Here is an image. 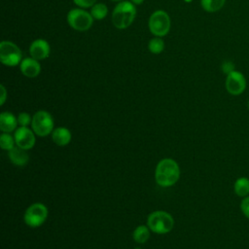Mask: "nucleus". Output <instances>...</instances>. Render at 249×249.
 I'll use <instances>...</instances> for the list:
<instances>
[{
  "label": "nucleus",
  "instance_id": "f257e3e1",
  "mask_svg": "<svg viewBox=\"0 0 249 249\" xmlns=\"http://www.w3.org/2000/svg\"><path fill=\"white\" fill-rule=\"evenodd\" d=\"M179 178L180 168L174 160L166 158L159 161L155 171V179L158 185L163 188L171 187L177 183Z\"/></svg>",
  "mask_w": 249,
  "mask_h": 249
},
{
  "label": "nucleus",
  "instance_id": "f03ea898",
  "mask_svg": "<svg viewBox=\"0 0 249 249\" xmlns=\"http://www.w3.org/2000/svg\"><path fill=\"white\" fill-rule=\"evenodd\" d=\"M136 17L135 5L130 1L119 2L112 12V22L118 29H125L132 24Z\"/></svg>",
  "mask_w": 249,
  "mask_h": 249
},
{
  "label": "nucleus",
  "instance_id": "7ed1b4c3",
  "mask_svg": "<svg viewBox=\"0 0 249 249\" xmlns=\"http://www.w3.org/2000/svg\"><path fill=\"white\" fill-rule=\"evenodd\" d=\"M147 225L152 231L159 234H164L173 229L174 220L168 212L158 210L152 212L148 216Z\"/></svg>",
  "mask_w": 249,
  "mask_h": 249
},
{
  "label": "nucleus",
  "instance_id": "20e7f679",
  "mask_svg": "<svg viewBox=\"0 0 249 249\" xmlns=\"http://www.w3.org/2000/svg\"><path fill=\"white\" fill-rule=\"evenodd\" d=\"M148 26L155 37H163L170 30V18L165 11L157 10L150 16Z\"/></svg>",
  "mask_w": 249,
  "mask_h": 249
},
{
  "label": "nucleus",
  "instance_id": "39448f33",
  "mask_svg": "<svg viewBox=\"0 0 249 249\" xmlns=\"http://www.w3.org/2000/svg\"><path fill=\"white\" fill-rule=\"evenodd\" d=\"M66 19L71 28L80 32L89 30L93 23V18L90 13L82 8L70 10L67 14Z\"/></svg>",
  "mask_w": 249,
  "mask_h": 249
},
{
  "label": "nucleus",
  "instance_id": "423d86ee",
  "mask_svg": "<svg viewBox=\"0 0 249 249\" xmlns=\"http://www.w3.org/2000/svg\"><path fill=\"white\" fill-rule=\"evenodd\" d=\"M22 59L21 51L14 42L4 40L0 43V60L2 64L13 67L20 64Z\"/></svg>",
  "mask_w": 249,
  "mask_h": 249
},
{
  "label": "nucleus",
  "instance_id": "0eeeda50",
  "mask_svg": "<svg viewBox=\"0 0 249 249\" xmlns=\"http://www.w3.org/2000/svg\"><path fill=\"white\" fill-rule=\"evenodd\" d=\"M31 126L34 133L38 136L44 137L49 135L53 130V120L52 115L45 110L37 111L32 117Z\"/></svg>",
  "mask_w": 249,
  "mask_h": 249
},
{
  "label": "nucleus",
  "instance_id": "6e6552de",
  "mask_svg": "<svg viewBox=\"0 0 249 249\" xmlns=\"http://www.w3.org/2000/svg\"><path fill=\"white\" fill-rule=\"evenodd\" d=\"M48 217V208L45 204L36 202L31 204L24 213L23 219L27 226L37 228L44 224Z\"/></svg>",
  "mask_w": 249,
  "mask_h": 249
},
{
  "label": "nucleus",
  "instance_id": "1a4fd4ad",
  "mask_svg": "<svg viewBox=\"0 0 249 249\" xmlns=\"http://www.w3.org/2000/svg\"><path fill=\"white\" fill-rule=\"evenodd\" d=\"M246 78L237 70H234L227 75L226 78V89L231 95H240L246 89Z\"/></svg>",
  "mask_w": 249,
  "mask_h": 249
},
{
  "label": "nucleus",
  "instance_id": "9d476101",
  "mask_svg": "<svg viewBox=\"0 0 249 249\" xmlns=\"http://www.w3.org/2000/svg\"><path fill=\"white\" fill-rule=\"evenodd\" d=\"M17 146L24 149L29 150L35 144V135L34 131L28 128L27 126H20L16 129L14 134Z\"/></svg>",
  "mask_w": 249,
  "mask_h": 249
},
{
  "label": "nucleus",
  "instance_id": "9b49d317",
  "mask_svg": "<svg viewBox=\"0 0 249 249\" xmlns=\"http://www.w3.org/2000/svg\"><path fill=\"white\" fill-rule=\"evenodd\" d=\"M51 47L45 39H36L29 46L30 56L37 59L43 60L50 55Z\"/></svg>",
  "mask_w": 249,
  "mask_h": 249
},
{
  "label": "nucleus",
  "instance_id": "f8f14e48",
  "mask_svg": "<svg viewBox=\"0 0 249 249\" xmlns=\"http://www.w3.org/2000/svg\"><path fill=\"white\" fill-rule=\"evenodd\" d=\"M19 69L23 76L27 78H35L41 72V65L39 63V60L30 56L25 57L21 60L19 64Z\"/></svg>",
  "mask_w": 249,
  "mask_h": 249
},
{
  "label": "nucleus",
  "instance_id": "ddd939ff",
  "mask_svg": "<svg viewBox=\"0 0 249 249\" xmlns=\"http://www.w3.org/2000/svg\"><path fill=\"white\" fill-rule=\"evenodd\" d=\"M8 152H9V158L15 165L24 166L28 162L29 157H28V154L26 153V150L18 146H15L13 149H11Z\"/></svg>",
  "mask_w": 249,
  "mask_h": 249
},
{
  "label": "nucleus",
  "instance_id": "4468645a",
  "mask_svg": "<svg viewBox=\"0 0 249 249\" xmlns=\"http://www.w3.org/2000/svg\"><path fill=\"white\" fill-rule=\"evenodd\" d=\"M18 118L11 112H2L0 115V129L3 132H12L17 128Z\"/></svg>",
  "mask_w": 249,
  "mask_h": 249
},
{
  "label": "nucleus",
  "instance_id": "2eb2a0df",
  "mask_svg": "<svg viewBox=\"0 0 249 249\" xmlns=\"http://www.w3.org/2000/svg\"><path fill=\"white\" fill-rule=\"evenodd\" d=\"M52 139L57 146H66L71 141V132L66 127H56L52 132Z\"/></svg>",
  "mask_w": 249,
  "mask_h": 249
},
{
  "label": "nucleus",
  "instance_id": "dca6fc26",
  "mask_svg": "<svg viewBox=\"0 0 249 249\" xmlns=\"http://www.w3.org/2000/svg\"><path fill=\"white\" fill-rule=\"evenodd\" d=\"M234 194L239 197L249 196V179L247 177H239L235 180L233 185Z\"/></svg>",
  "mask_w": 249,
  "mask_h": 249
},
{
  "label": "nucleus",
  "instance_id": "f3484780",
  "mask_svg": "<svg viewBox=\"0 0 249 249\" xmlns=\"http://www.w3.org/2000/svg\"><path fill=\"white\" fill-rule=\"evenodd\" d=\"M132 237L137 243H145L150 237V229L147 226L140 225L138 226L132 233Z\"/></svg>",
  "mask_w": 249,
  "mask_h": 249
},
{
  "label": "nucleus",
  "instance_id": "a211bd4d",
  "mask_svg": "<svg viewBox=\"0 0 249 249\" xmlns=\"http://www.w3.org/2000/svg\"><path fill=\"white\" fill-rule=\"evenodd\" d=\"M226 3V0H200L201 8L208 13L220 11Z\"/></svg>",
  "mask_w": 249,
  "mask_h": 249
},
{
  "label": "nucleus",
  "instance_id": "6ab92c4d",
  "mask_svg": "<svg viewBox=\"0 0 249 249\" xmlns=\"http://www.w3.org/2000/svg\"><path fill=\"white\" fill-rule=\"evenodd\" d=\"M90 15L92 16L93 19L101 20L107 17L108 14V8L104 3H95L90 8Z\"/></svg>",
  "mask_w": 249,
  "mask_h": 249
},
{
  "label": "nucleus",
  "instance_id": "aec40b11",
  "mask_svg": "<svg viewBox=\"0 0 249 249\" xmlns=\"http://www.w3.org/2000/svg\"><path fill=\"white\" fill-rule=\"evenodd\" d=\"M148 49L152 53H160L164 50V41L161 37H154L149 41Z\"/></svg>",
  "mask_w": 249,
  "mask_h": 249
},
{
  "label": "nucleus",
  "instance_id": "412c9836",
  "mask_svg": "<svg viewBox=\"0 0 249 249\" xmlns=\"http://www.w3.org/2000/svg\"><path fill=\"white\" fill-rule=\"evenodd\" d=\"M15 137H13L12 135H10L8 132H4L1 134L0 136V146L3 150H7L10 151L11 149H13L15 147Z\"/></svg>",
  "mask_w": 249,
  "mask_h": 249
},
{
  "label": "nucleus",
  "instance_id": "4be33fe9",
  "mask_svg": "<svg viewBox=\"0 0 249 249\" xmlns=\"http://www.w3.org/2000/svg\"><path fill=\"white\" fill-rule=\"evenodd\" d=\"M32 122V118L26 112H21L18 116V123L20 126H27Z\"/></svg>",
  "mask_w": 249,
  "mask_h": 249
},
{
  "label": "nucleus",
  "instance_id": "5701e85b",
  "mask_svg": "<svg viewBox=\"0 0 249 249\" xmlns=\"http://www.w3.org/2000/svg\"><path fill=\"white\" fill-rule=\"evenodd\" d=\"M240 209L243 215L249 219V196L242 198L240 202Z\"/></svg>",
  "mask_w": 249,
  "mask_h": 249
},
{
  "label": "nucleus",
  "instance_id": "b1692460",
  "mask_svg": "<svg viewBox=\"0 0 249 249\" xmlns=\"http://www.w3.org/2000/svg\"><path fill=\"white\" fill-rule=\"evenodd\" d=\"M73 2L80 8L85 9V8H91L96 0H73Z\"/></svg>",
  "mask_w": 249,
  "mask_h": 249
},
{
  "label": "nucleus",
  "instance_id": "393cba45",
  "mask_svg": "<svg viewBox=\"0 0 249 249\" xmlns=\"http://www.w3.org/2000/svg\"><path fill=\"white\" fill-rule=\"evenodd\" d=\"M222 70L225 74H230L231 72L234 71V64L231 61H224L222 64Z\"/></svg>",
  "mask_w": 249,
  "mask_h": 249
},
{
  "label": "nucleus",
  "instance_id": "a878e982",
  "mask_svg": "<svg viewBox=\"0 0 249 249\" xmlns=\"http://www.w3.org/2000/svg\"><path fill=\"white\" fill-rule=\"evenodd\" d=\"M0 90H1V97H0V104L3 105L7 99V90L3 85L0 86Z\"/></svg>",
  "mask_w": 249,
  "mask_h": 249
},
{
  "label": "nucleus",
  "instance_id": "bb28decb",
  "mask_svg": "<svg viewBox=\"0 0 249 249\" xmlns=\"http://www.w3.org/2000/svg\"><path fill=\"white\" fill-rule=\"evenodd\" d=\"M130 2H132L134 5H139V4H142L144 0H130Z\"/></svg>",
  "mask_w": 249,
  "mask_h": 249
},
{
  "label": "nucleus",
  "instance_id": "cd10ccee",
  "mask_svg": "<svg viewBox=\"0 0 249 249\" xmlns=\"http://www.w3.org/2000/svg\"><path fill=\"white\" fill-rule=\"evenodd\" d=\"M111 1H113V2H122V1H124V0H111Z\"/></svg>",
  "mask_w": 249,
  "mask_h": 249
},
{
  "label": "nucleus",
  "instance_id": "c85d7f7f",
  "mask_svg": "<svg viewBox=\"0 0 249 249\" xmlns=\"http://www.w3.org/2000/svg\"><path fill=\"white\" fill-rule=\"evenodd\" d=\"M185 2H187V3H190V2H192V0H184Z\"/></svg>",
  "mask_w": 249,
  "mask_h": 249
},
{
  "label": "nucleus",
  "instance_id": "c756f323",
  "mask_svg": "<svg viewBox=\"0 0 249 249\" xmlns=\"http://www.w3.org/2000/svg\"><path fill=\"white\" fill-rule=\"evenodd\" d=\"M248 108H249V100H248Z\"/></svg>",
  "mask_w": 249,
  "mask_h": 249
}]
</instances>
